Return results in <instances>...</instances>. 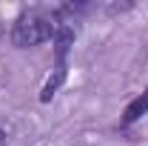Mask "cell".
<instances>
[{"instance_id":"cell-3","label":"cell","mask_w":148,"mask_h":146,"mask_svg":"<svg viewBox=\"0 0 148 146\" xmlns=\"http://www.w3.org/2000/svg\"><path fill=\"white\" fill-rule=\"evenodd\" d=\"M143 115H148V89L140 95V97H134L125 112H123V117H120V126H131V123H137Z\"/></svg>"},{"instance_id":"cell-2","label":"cell","mask_w":148,"mask_h":146,"mask_svg":"<svg viewBox=\"0 0 148 146\" xmlns=\"http://www.w3.org/2000/svg\"><path fill=\"white\" fill-rule=\"evenodd\" d=\"M74 32L71 23H66V20H60V26H57L54 32V72L49 74V80L43 83V89H40V103H49L51 97L57 95V89L66 83V77H69V52H71L74 46Z\"/></svg>"},{"instance_id":"cell-4","label":"cell","mask_w":148,"mask_h":146,"mask_svg":"<svg viewBox=\"0 0 148 146\" xmlns=\"http://www.w3.org/2000/svg\"><path fill=\"white\" fill-rule=\"evenodd\" d=\"M6 143H9V132L0 126V146H6Z\"/></svg>"},{"instance_id":"cell-1","label":"cell","mask_w":148,"mask_h":146,"mask_svg":"<svg viewBox=\"0 0 148 146\" xmlns=\"http://www.w3.org/2000/svg\"><path fill=\"white\" fill-rule=\"evenodd\" d=\"M60 26V17L54 12L43 15V12H23L12 23V46L14 49H32L46 40H54V32Z\"/></svg>"}]
</instances>
